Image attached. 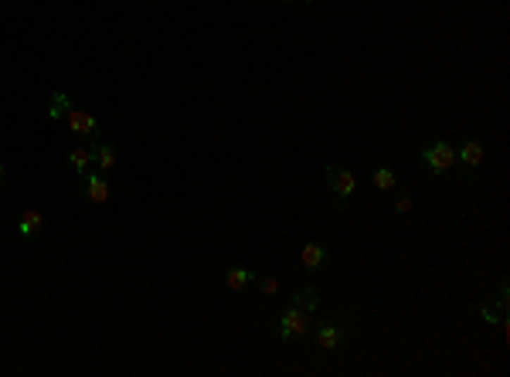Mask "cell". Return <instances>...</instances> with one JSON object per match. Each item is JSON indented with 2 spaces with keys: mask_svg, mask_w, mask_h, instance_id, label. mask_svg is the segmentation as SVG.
<instances>
[{
  "mask_svg": "<svg viewBox=\"0 0 510 377\" xmlns=\"http://www.w3.org/2000/svg\"><path fill=\"white\" fill-rule=\"evenodd\" d=\"M282 4H290V0H282Z\"/></svg>",
  "mask_w": 510,
  "mask_h": 377,
  "instance_id": "21",
  "label": "cell"
},
{
  "mask_svg": "<svg viewBox=\"0 0 510 377\" xmlns=\"http://www.w3.org/2000/svg\"><path fill=\"white\" fill-rule=\"evenodd\" d=\"M299 262L306 265L310 272H320V268H327V262H330V252H327V245H320V242H306V245L299 248Z\"/></svg>",
  "mask_w": 510,
  "mask_h": 377,
  "instance_id": "7",
  "label": "cell"
},
{
  "mask_svg": "<svg viewBox=\"0 0 510 377\" xmlns=\"http://www.w3.org/2000/svg\"><path fill=\"white\" fill-rule=\"evenodd\" d=\"M68 163H72V170L75 173H85V170L92 167V150H82V147H75V150H68Z\"/></svg>",
  "mask_w": 510,
  "mask_h": 377,
  "instance_id": "15",
  "label": "cell"
},
{
  "mask_svg": "<svg viewBox=\"0 0 510 377\" xmlns=\"http://www.w3.org/2000/svg\"><path fill=\"white\" fill-rule=\"evenodd\" d=\"M82 187H85V197L92 204H109V184H106V173H82Z\"/></svg>",
  "mask_w": 510,
  "mask_h": 377,
  "instance_id": "6",
  "label": "cell"
},
{
  "mask_svg": "<svg viewBox=\"0 0 510 377\" xmlns=\"http://www.w3.org/2000/svg\"><path fill=\"white\" fill-rule=\"evenodd\" d=\"M92 163L99 167V173H109V170L116 167V147H109V143H102V140H92Z\"/></svg>",
  "mask_w": 510,
  "mask_h": 377,
  "instance_id": "9",
  "label": "cell"
},
{
  "mask_svg": "<svg viewBox=\"0 0 510 377\" xmlns=\"http://www.w3.org/2000/svg\"><path fill=\"white\" fill-rule=\"evenodd\" d=\"M371 184L378 190H394L398 187V173H394L392 167H381V170H374L371 173Z\"/></svg>",
  "mask_w": 510,
  "mask_h": 377,
  "instance_id": "13",
  "label": "cell"
},
{
  "mask_svg": "<svg viewBox=\"0 0 510 377\" xmlns=\"http://www.w3.org/2000/svg\"><path fill=\"white\" fill-rule=\"evenodd\" d=\"M4 177H7V170H4V163H0V184H4Z\"/></svg>",
  "mask_w": 510,
  "mask_h": 377,
  "instance_id": "19",
  "label": "cell"
},
{
  "mask_svg": "<svg viewBox=\"0 0 510 377\" xmlns=\"http://www.w3.org/2000/svg\"><path fill=\"white\" fill-rule=\"evenodd\" d=\"M323 177H327V187L334 190V208L344 211V201L357 190V177H354L347 167H340V163H327Z\"/></svg>",
  "mask_w": 510,
  "mask_h": 377,
  "instance_id": "2",
  "label": "cell"
},
{
  "mask_svg": "<svg viewBox=\"0 0 510 377\" xmlns=\"http://www.w3.org/2000/svg\"><path fill=\"white\" fill-rule=\"evenodd\" d=\"M255 283H259V292L262 296H279V279H269V276H255Z\"/></svg>",
  "mask_w": 510,
  "mask_h": 377,
  "instance_id": "16",
  "label": "cell"
},
{
  "mask_svg": "<svg viewBox=\"0 0 510 377\" xmlns=\"http://www.w3.org/2000/svg\"><path fill=\"white\" fill-rule=\"evenodd\" d=\"M303 4H316V0H303Z\"/></svg>",
  "mask_w": 510,
  "mask_h": 377,
  "instance_id": "20",
  "label": "cell"
},
{
  "mask_svg": "<svg viewBox=\"0 0 510 377\" xmlns=\"http://www.w3.org/2000/svg\"><path fill=\"white\" fill-rule=\"evenodd\" d=\"M394 211H398V214H409V211H412V197H409V194H398V197H394Z\"/></svg>",
  "mask_w": 510,
  "mask_h": 377,
  "instance_id": "17",
  "label": "cell"
},
{
  "mask_svg": "<svg viewBox=\"0 0 510 377\" xmlns=\"http://www.w3.org/2000/svg\"><path fill=\"white\" fill-rule=\"evenodd\" d=\"M293 306H299L303 313H316V309H320V292H316L313 285L296 289V292H293Z\"/></svg>",
  "mask_w": 510,
  "mask_h": 377,
  "instance_id": "12",
  "label": "cell"
},
{
  "mask_svg": "<svg viewBox=\"0 0 510 377\" xmlns=\"http://www.w3.org/2000/svg\"><path fill=\"white\" fill-rule=\"evenodd\" d=\"M313 333H316V343H320L323 350H337V347L344 343V330H340V323H334V320L320 323Z\"/></svg>",
  "mask_w": 510,
  "mask_h": 377,
  "instance_id": "8",
  "label": "cell"
},
{
  "mask_svg": "<svg viewBox=\"0 0 510 377\" xmlns=\"http://www.w3.org/2000/svg\"><path fill=\"white\" fill-rule=\"evenodd\" d=\"M65 123H68V130L75 132V136H92L96 140L99 136V123L92 113H85V109H79V106H72L68 113H65Z\"/></svg>",
  "mask_w": 510,
  "mask_h": 377,
  "instance_id": "4",
  "label": "cell"
},
{
  "mask_svg": "<svg viewBox=\"0 0 510 377\" xmlns=\"http://www.w3.org/2000/svg\"><path fill=\"white\" fill-rule=\"evenodd\" d=\"M480 313H483V320H487V323H497V313H493L490 306H483V309H480Z\"/></svg>",
  "mask_w": 510,
  "mask_h": 377,
  "instance_id": "18",
  "label": "cell"
},
{
  "mask_svg": "<svg viewBox=\"0 0 510 377\" xmlns=\"http://www.w3.org/2000/svg\"><path fill=\"white\" fill-rule=\"evenodd\" d=\"M275 333H279V340H286V343L303 340L310 333V313H303L299 306H290V309L279 316V323H275Z\"/></svg>",
  "mask_w": 510,
  "mask_h": 377,
  "instance_id": "3",
  "label": "cell"
},
{
  "mask_svg": "<svg viewBox=\"0 0 510 377\" xmlns=\"http://www.w3.org/2000/svg\"><path fill=\"white\" fill-rule=\"evenodd\" d=\"M483 156H487V147H483L480 140H466V143L456 150V167L480 170L483 167Z\"/></svg>",
  "mask_w": 510,
  "mask_h": 377,
  "instance_id": "5",
  "label": "cell"
},
{
  "mask_svg": "<svg viewBox=\"0 0 510 377\" xmlns=\"http://www.w3.org/2000/svg\"><path fill=\"white\" fill-rule=\"evenodd\" d=\"M68 109H72L68 95L55 92V95H51V102H48V119H55V123H58V119H65V113H68Z\"/></svg>",
  "mask_w": 510,
  "mask_h": 377,
  "instance_id": "14",
  "label": "cell"
},
{
  "mask_svg": "<svg viewBox=\"0 0 510 377\" xmlns=\"http://www.w3.org/2000/svg\"><path fill=\"white\" fill-rule=\"evenodd\" d=\"M41 225H44V218H41V211H24L18 221V235L20 238H35L41 231Z\"/></svg>",
  "mask_w": 510,
  "mask_h": 377,
  "instance_id": "11",
  "label": "cell"
},
{
  "mask_svg": "<svg viewBox=\"0 0 510 377\" xmlns=\"http://www.w3.org/2000/svg\"><path fill=\"white\" fill-rule=\"evenodd\" d=\"M418 156H422V167L429 170L432 177H446V173L456 170V147L446 143V140H435L429 147H422Z\"/></svg>",
  "mask_w": 510,
  "mask_h": 377,
  "instance_id": "1",
  "label": "cell"
},
{
  "mask_svg": "<svg viewBox=\"0 0 510 377\" xmlns=\"http://www.w3.org/2000/svg\"><path fill=\"white\" fill-rule=\"evenodd\" d=\"M225 283H228L232 292H242L245 285L255 283V272L252 268H245V265H228V268H225Z\"/></svg>",
  "mask_w": 510,
  "mask_h": 377,
  "instance_id": "10",
  "label": "cell"
}]
</instances>
